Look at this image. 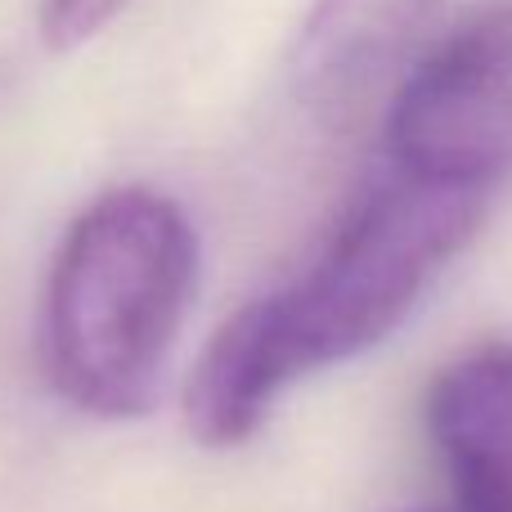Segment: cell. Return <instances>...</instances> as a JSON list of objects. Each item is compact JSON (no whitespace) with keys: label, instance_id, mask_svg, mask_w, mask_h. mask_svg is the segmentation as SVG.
<instances>
[{"label":"cell","instance_id":"1","mask_svg":"<svg viewBox=\"0 0 512 512\" xmlns=\"http://www.w3.org/2000/svg\"><path fill=\"white\" fill-rule=\"evenodd\" d=\"M486 189L396 176L378 185L288 288L256 297L203 346L185 423L207 450L252 441L292 382L387 342L472 243Z\"/></svg>","mask_w":512,"mask_h":512},{"label":"cell","instance_id":"2","mask_svg":"<svg viewBox=\"0 0 512 512\" xmlns=\"http://www.w3.org/2000/svg\"><path fill=\"white\" fill-rule=\"evenodd\" d=\"M198 292V230L158 189L126 185L68 225L45 283L41 355L54 391L90 418L158 405Z\"/></svg>","mask_w":512,"mask_h":512},{"label":"cell","instance_id":"3","mask_svg":"<svg viewBox=\"0 0 512 512\" xmlns=\"http://www.w3.org/2000/svg\"><path fill=\"white\" fill-rule=\"evenodd\" d=\"M396 171L490 189L512 171V5L463 23L405 81L387 113Z\"/></svg>","mask_w":512,"mask_h":512},{"label":"cell","instance_id":"4","mask_svg":"<svg viewBox=\"0 0 512 512\" xmlns=\"http://www.w3.org/2000/svg\"><path fill=\"white\" fill-rule=\"evenodd\" d=\"M427 436L459 512H512V346L450 360L427 391Z\"/></svg>","mask_w":512,"mask_h":512},{"label":"cell","instance_id":"5","mask_svg":"<svg viewBox=\"0 0 512 512\" xmlns=\"http://www.w3.org/2000/svg\"><path fill=\"white\" fill-rule=\"evenodd\" d=\"M441 0H315L292 45L297 95L319 113L364 104L423 45Z\"/></svg>","mask_w":512,"mask_h":512},{"label":"cell","instance_id":"6","mask_svg":"<svg viewBox=\"0 0 512 512\" xmlns=\"http://www.w3.org/2000/svg\"><path fill=\"white\" fill-rule=\"evenodd\" d=\"M122 9L126 0H41V41L50 50H77Z\"/></svg>","mask_w":512,"mask_h":512},{"label":"cell","instance_id":"7","mask_svg":"<svg viewBox=\"0 0 512 512\" xmlns=\"http://www.w3.org/2000/svg\"><path fill=\"white\" fill-rule=\"evenodd\" d=\"M441 512H459V508H441Z\"/></svg>","mask_w":512,"mask_h":512}]
</instances>
